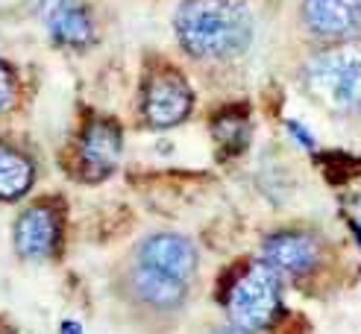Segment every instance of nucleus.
<instances>
[{"instance_id": "1", "label": "nucleus", "mask_w": 361, "mask_h": 334, "mask_svg": "<svg viewBox=\"0 0 361 334\" xmlns=\"http://www.w3.org/2000/svg\"><path fill=\"white\" fill-rule=\"evenodd\" d=\"M173 24L194 59H232L252 41V18L238 0H183Z\"/></svg>"}, {"instance_id": "2", "label": "nucleus", "mask_w": 361, "mask_h": 334, "mask_svg": "<svg viewBox=\"0 0 361 334\" xmlns=\"http://www.w3.org/2000/svg\"><path fill=\"white\" fill-rule=\"evenodd\" d=\"M305 77L335 112H361V41H338L309 62Z\"/></svg>"}, {"instance_id": "3", "label": "nucleus", "mask_w": 361, "mask_h": 334, "mask_svg": "<svg viewBox=\"0 0 361 334\" xmlns=\"http://www.w3.org/2000/svg\"><path fill=\"white\" fill-rule=\"evenodd\" d=\"M282 305V278L274 264H252L232 285L226 308L232 326L244 331H262L274 323Z\"/></svg>"}, {"instance_id": "4", "label": "nucleus", "mask_w": 361, "mask_h": 334, "mask_svg": "<svg viewBox=\"0 0 361 334\" xmlns=\"http://www.w3.org/2000/svg\"><path fill=\"white\" fill-rule=\"evenodd\" d=\"M194 94L183 74L176 70H161L156 74L147 88H144V117L156 129H168L183 123L191 112Z\"/></svg>"}, {"instance_id": "5", "label": "nucleus", "mask_w": 361, "mask_h": 334, "mask_svg": "<svg viewBox=\"0 0 361 334\" xmlns=\"http://www.w3.org/2000/svg\"><path fill=\"white\" fill-rule=\"evenodd\" d=\"M62 243V211L53 203L30 205L15 223V250L21 258H50Z\"/></svg>"}, {"instance_id": "6", "label": "nucleus", "mask_w": 361, "mask_h": 334, "mask_svg": "<svg viewBox=\"0 0 361 334\" xmlns=\"http://www.w3.org/2000/svg\"><path fill=\"white\" fill-rule=\"evenodd\" d=\"M188 281H179L161 270H153L147 264H138L126 273L123 278V290L126 296L138 302L141 308L156 311V314H173L185 305V296H188Z\"/></svg>"}, {"instance_id": "7", "label": "nucleus", "mask_w": 361, "mask_h": 334, "mask_svg": "<svg viewBox=\"0 0 361 334\" xmlns=\"http://www.w3.org/2000/svg\"><path fill=\"white\" fill-rule=\"evenodd\" d=\"M302 24L323 41H350L361 32V0H302Z\"/></svg>"}, {"instance_id": "8", "label": "nucleus", "mask_w": 361, "mask_h": 334, "mask_svg": "<svg viewBox=\"0 0 361 334\" xmlns=\"http://www.w3.org/2000/svg\"><path fill=\"white\" fill-rule=\"evenodd\" d=\"M138 261L179 281H188L197 273V246L183 235L159 232L138 246Z\"/></svg>"}, {"instance_id": "9", "label": "nucleus", "mask_w": 361, "mask_h": 334, "mask_svg": "<svg viewBox=\"0 0 361 334\" xmlns=\"http://www.w3.org/2000/svg\"><path fill=\"white\" fill-rule=\"evenodd\" d=\"M264 258L282 273H312L320 264V240L309 232H276L264 240Z\"/></svg>"}, {"instance_id": "10", "label": "nucleus", "mask_w": 361, "mask_h": 334, "mask_svg": "<svg viewBox=\"0 0 361 334\" xmlns=\"http://www.w3.org/2000/svg\"><path fill=\"white\" fill-rule=\"evenodd\" d=\"M80 158L88 176H109L121 158V129L112 120H94L88 123L80 138Z\"/></svg>"}, {"instance_id": "11", "label": "nucleus", "mask_w": 361, "mask_h": 334, "mask_svg": "<svg viewBox=\"0 0 361 334\" xmlns=\"http://www.w3.org/2000/svg\"><path fill=\"white\" fill-rule=\"evenodd\" d=\"M32 182H35V167L30 158L9 144H0V200L12 203L24 197L32 188Z\"/></svg>"}, {"instance_id": "12", "label": "nucleus", "mask_w": 361, "mask_h": 334, "mask_svg": "<svg viewBox=\"0 0 361 334\" xmlns=\"http://www.w3.org/2000/svg\"><path fill=\"white\" fill-rule=\"evenodd\" d=\"M50 35L56 44H74V47H85L94 41V24L88 12L77 4H71L56 21L50 24Z\"/></svg>"}, {"instance_id": "13", "label": "nucleus", "mask_w": 361, "mask_h": 334, "mask_svg": "<svg viewBox=\"0 0 361 334\" xmlns=\"http://www.w3.org/2000/svg\"><path fill=\"white\" fill-rule=\"evenodd\" d=\"M214 138H218V144L226 147L229 153H241L250 141V129L238 115H224L214 120Z\"/></svg>"}, {"instance_id": "14", "label": "nucleus", "mask_w": 361, "mask_h": 334, "mask_svg": "<svg viewBox=\"0 0 361 334\" xmlns=\"http://www.w3.org/2000/svg\"><path fill=\"white\" fill-rule=\"evenodd\" d=\"M74 4V0H27V6H30V12L39 18V21H44L47 27L56 21V18Z\"/></svg>"}, {"instance_id": "15", "label": "nucleus", "mask_w": 361, "mask_h": 334, "mask_svg": "<svg viewBox=\"0 0 361 334\" xmlns=\"http://www.w3.org/2000/svg\"><path fill=\"white\" fill-rule=\"evenodd\" d=\"M15 91H18V82H15L12 68L0 62V112H6L15 103Z\"/></svg>"}, {"instance_id": "16", "label": "nucleus", "mask_w": 361, "mask_h": 334, "mask_svg": "<svg viewBox=\"0 0 361 334\" xmlns=\"http://www.w3.org/2000/svg\"><path fill=\"white\" fill-rule=\"evenodd\" d=\"M288 129H291V135L300 141V144H305L309 150H314V138H312L309 132H305V127H300L297 120H291V123H288Z\"/></svg>"}, {"instance_id": "17", "label": "nucleus", "mask_w": 361, "mask_h": 334, "mask_svg": "<svg viewBox=\"0 0 361 334\" xmlns=\"http://www.w3.org/2000/svg\"><path fill=\"white\" fill-rule=\"evenodd\" d=\"M59 331H62V334H82V328H80V323H74V320H65Z\"/></svg>"}, {"instance_id": "18", "label": "nucleus", "mask_w": 361, "mask_h": 334, "mask_svg": "<svg viewBox=\"0 0 361 334\" xmlns=\"http://www.w3.org/2000/svg\"><path fill=\"white\" fill-rule=\"evenodd\" d=\"M209 334H247V331L238 328V326H226V328H214V331H209Z\"/></svg>"}, {"instance_id": "19", "label": "nucleus", "mask_w": 361, "mask_h": 334, "mask_svg": "<svg viewBox=\"0 0 361 334\" xmlns=\"http://www.w3.org/2000/svg\"><path fill=\"white\" fill-rule=\"evenodd\" d=\"M355 232H358V240H361V223H358V226H355Z\"/></svg>"}]
</instances>
